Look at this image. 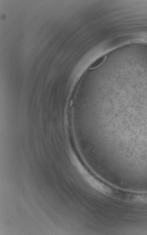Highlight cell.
<instances>
[{
	"instance_id": "cell-1",
	"label": "cell",
	"mask_w": 147,
	"mask_h": 235,
	"mask_svg": "<svg viewBox=\"0 0 147 235\" xmlns=\"http://www.w3.org/2000/svg\"><path fill=\"white\" fill-rule=\"evenodd\" d=\"M106 58V56L105 55H103L101 57H100L96 60H95L93 63L90 65L89 68L90 69H95L98 67L104 62Z\"/></svg>"
}]
</instances>
